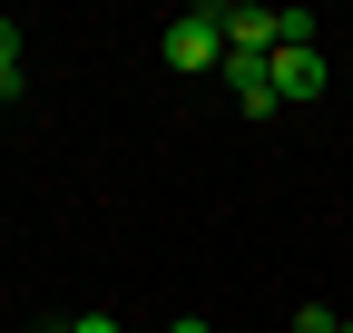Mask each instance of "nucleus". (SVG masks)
<instances>
[{"instance_id": "nucleus-1", "label": "nucleus", "mask_w": 353, "mask_h": 333, "mask_svg": "<svg viewBox=\"0 0 353 333\" xmlns=\"http://www.w3.org/2000/svg\"><path fill=\"white\" fill-rule=\"evenodd\" d=\"M157 50H167V69H226V20H216V10H176L167 30H157Z\"/></svg>"}, {"instance_id": "nucleus-2", "label": "nucleus", "mask_w": 353, "mask_h": 333, "mask_svg": "<svg viewBox=\"0 0 353 333\" xmlns=\"http://www.w3.org/2000/svg\"><path fill=\"white\" fill-rule=\"evenodd\" d=\"M265 69H275V98H285V108L324 98V50H314V39H285V50L265 59Z\"/></svg>"}, {"instance_id": "nucleus-3", "label": "nucleus", "mask_w": 353, "mask_h": 333, "mask_svg": "<svg viewBox=\"0 0 353 333\" xmlns=\"http://www.w3.org/2000/svg\"><path fill=\"white\" fill-rule=\"evenodd\" d=\"M226 89H236L245 118H275V108H285V98H275V69H265V59H236V50H226Z\"/></svg>"}, {"instance_id": "nucleus-4", "label": "nucleus", "mask_w": 353, "mask_h": 333, "mask_svg": "<svg viewBox=\"0 0 353 333\" xmlns=\"http://www.w3.org/2000/svg\"><path fill=\"white\" fill-rule=\"evenodd\" d=\"M294 333H343V314L334 304H294Z\"/></svg>"}, {"instance_id": "nucleus-5", "label": "nucleus", "mask_w": 353, "mask_h": 333, "mask_svg": "<svg viewBox=\"0 0 353 333\" xmlns=\"http://www.w3.org/2000/svg\"><path fill=\"white\" fill-rule=\"evenodd\" d=\"M50 333H118L108 314H79V323H50Z\"/></svg>"}, {"instance_id": "nucleus-6", "label": "nucleus", "mask_w": 353, "mask_h": 333, "mask_svg": "<svg viewBox=\"0 0 353 333\" xmlns=\"http://www.w3.org/2000/svg\"><path fill=\"white\" fill-rule=\"evenodd\" d=\"M10 98H20V78H0V118H10Z\"/></svg>"}, {"instance_id": "nucleus-7", "label": "nucleus", "mask_w": 353, "mask_h": 333, "mask_svg": "<svg viewBox=\"0 0 353 333\" xmlns=\"http://www.w3.org/2000/svg\"><path fill=\"white\" fill-rule=\"evenodd\" d=\"M167 333H206V323H196V314H176V323H167Z\"/></svg>"}, {"instance_id": "nucleus-8", "label": "nucleus", "mask_w": 353, "mask_h": 333, "mask_svg": "<svg viewBox=\"0 0 353 333\" xmlns=\"http://www.w3.org/2000/svg\"><path fill=\"white\" fill-rule=\"evenodd\" d=\"M343 333H353V323H343Z\"/></svg>"}]
</instances>
